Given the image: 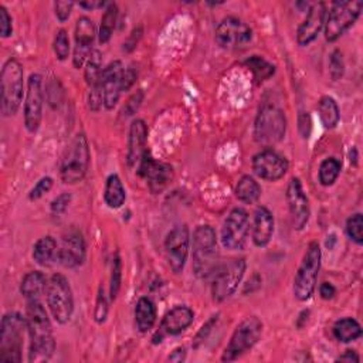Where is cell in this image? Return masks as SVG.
Here are the masks:
<instances>
[{
    "mask_svg": "<svg viewBox=\"0 0 363 363\" xmlns=\"http://www.w3.org/2000/svg\"><path fill=\"white\" fill-rule=\"evenodd\" d=\"M191 246V233L188 225L177 224L168 233L165 239V251L168 257V262L173 272L179 274L184 271L185 264L188 261Z\"/></svg>",
    "mask_w": 363,
    "mask_h": 363,
    "instance_id": "5bb4252c",
    "label": "cell"
},
{
    "mask_svg": "<svg viewBox=\"0 0 363 363\" xmlns=\"http://www.w3.org/2000/svg\"><path fill=\"white\" fill-rule=\"evenodd\" d=\"M298 124H299V132L302 135V138H309L311 133V128H312V121L308 112H301L299 118H298Z\"/></svg>",
    "mask_w": 363,
    "mask_h": 363,
    "instance_id": "bcb514c9",
    "label": "cell"
},
{
    "mask_svg": "<svg viewBox=\"0 0 363 363\" xmlns=\"http://www.w3.org/2000/svg\"><path fill=\"white\" fill-rule=\"evenodd\" d=\"M57 255V242L52 236L41 237L33 247V258L40 265H50Z\"/></svg>",
    "mask_w": 363,
    "mask_h": 363,
    "instance_id": "f1b7e54d",
    "label": "cell"
},
{
    "mask_svg": "<svg viewBox=\"0 0 363 363\" xmlns=\"http://www.w3.org/2000/svg\"><path fill=\"white\" fill-rule=\"evenodd\" d=\"M53 188V179L52 177H43L40 179L36 186L30 191V195H29V199L30 200H38L41 199L45 193H49Z\"/></svg>",
    "mask_w": 363,
    "mask_h": 363,
    "instance_id": "ab89813d",
    "label": "cell"
},
{
    "mask_svg": "<svg viewBox=\"0 0 363 363\" xmlns=\"http://www.w3.org/2000/svg\"><path fill=\"white\" fill-rule=\"evenodd\" d=\"M250 235V217L244 209H235L221 229V243L227 250H243Z\"/></svg>",
    "mask_w": 363,
    "mask_h": 363,
    "instance_id": "4fadbf2b",
    "label": "cell"
},
{
    "mask_svg": "<svg viewBox=\"0 0 363 363\" xmlns=\"http://www.w3.org/2000/svg\"><path fill=\"white\" fill-rule=\"evenodd\" d=\"M247 262L244 258H232L221 262L212 280V295L216 302L232 297L242 283Z\"/></svg>",
    "mask_w": 363,
    "mask_h": 363,
    "instance_id": "ba28073f",
    "label": "cell"
},
{
    "mask_svg": "<svg viewBox=\"0 0 363 363\" xmlns=\"http://www.w3.org/2000/svg\"><path fill=\"white\" fill-rule=\"evenodd\" d=\"M117 20H118V6L115 3H108L105 13L101 19V26H100V33H98L101 44H105L110 41V38L114 33Z\"/></svg>",
    "mask_w": 363,
    "mask_h": 363,
    "instance_id": "836d02e7",
    "label": "cell"
},
{
    "mask_svg": "<svg viewBox=\"0 0 363 363\" xmlns=\"http://www.w3.org/2000/svg\"><path fill=\"white\" fill-rule=\"evenodd\" d=\"M0 33L3 38H8L13 33V23L12 17L5 6H0Z\"/></svg>",
    "mask_w": 363,
    "mask_h": 363,
    "instance_id": "b9f144b4",
    "label": "cell"
},
{
    "mask_svg": "<svg viewBox=\"0 0 363 363\" xmlns=\"http://www.w3.org/2000/svg\"><path fill=\"white\" fill-rule=\"evenodd\" d=\"M107 315H108V302L107 298L104 295V290H100L98 292V298H97V306H96V321L98 324H103L107 320Z\"/></svg>",
    "mask_w": 363,
    "mask_h": 363,
    "instance_id": "7bdbcfd3",
    "label": "cell"
},
{
    "mask_svg": "<svg viewBox=\"0 0 363 363\" xmlns=\"http://www.w3.org/2000/svg\"><path fill=\"white\" fill-rule=\"evenodd\" d=\"M71 203V195L68 193H63L60 196H57L53 203H52V212L53 214L59 216V214H63L67 209H68V205Z\"/></svg>",
    "mask_w": 363,
    "mask_h": 363,
    "instance_id": "ee69618b",
    "label": "cell"
},
{
    "mask_svg": "<svg viewBox=\"0 0 363 363\" xmlns=\"http://www.w3.org/2000/svg\"><path fill=\"white\" fill-rule=\"evenodd\" d=\"M253 40V30L249 24L237 17H225L216 29V41L223 49H244Z\"/></svg>",
    "mask_w": 363,
    "mask_h": 363,
    "instance_id": "7c38bea8",
    "label": "cell"
},
{
    "mask_svg": "<svg viewBox=\"0 0 363 363\" xmlns=\"http://www.w3.org/2000/svg\"><path fill=\"white\" fill-rule=\"evenodd\" d=\"M246 66L249 67V70L253 73L254 78L257 81H267L268 78H271L276 73V67L272 66L271 63H268L265 59L258 57V56H253L246 61Z\"/></svg>",
    "mask_w": 363,
    "mask_h": 363,
    "instance_id": "e575fe53",
    "label": "cell"
},
{
    "mask_svg": "<svg viewBox=\"0 0 363 363\" xmlns=\"http://www.w3.org/2000/svg\"><path fill=\"white\" fill-rule=\"evenodd\" d=\"M136 80V73L133 68H125L124 74H122V93L124 91H128Z\"/></svg>",
    "mask_w": 363,
    "mask_h": 363,
    "instance_id": "7dc6e473",
    "label": "cell"
},
{
    "mask_svg": "<svg viewBox=\"0 0 363 363\" xmlns=\"http://www.w3.org/2000/svg\"><path fill=\"white\" fill-rule=\"evenodd\" d=\"M26 323L30 338V362L49 360L56 349L50 318L38 299L27 302Z\"/></svg>",
    "mask_w": 363,
    "mask_h": 363,
    "instance_id": "6da1fadb",
    "label": "cell"
},
{
    "mask_svg": "<svg viewBox=\"0 0 363 363\" xmlns=\"http://www.w3.org/2000/svg\"><path fill=\"white\" fill-rule=\"evenodd\" d=\"M262 332V323L257 316H249L236 328L232 339L227 345L221 360L233 362L247 353L260 339Z\"/></svg>",
    "mask_w": 363,
    "mask_h": 363,
    "instance_id": "30bf717a",
    "label": "cell"
},
{
    "mask_svg": "<svg viewBox=\"0 0 363 363\" xmlns=\"http://www.w3.org/2000/svg\"><path fill=\"white\" fill-rule=\"evenodd\" d=\"M363 9V2H335L325 19V38L328 41H336L345 31L355 24L360 12Z\"/></svg>",
    "mask_w": 363,
    "mask_h": 363,
    "instance_id": "8fae6325",
    "label": "cell"
},
{
    "mask_svg": "<svg viewBox=\"0 0 363 363\" xmlns=\"http://www.w3.org/2000/svg\"><path fill=\"white\" fill-rule=\"evenodd\" d=\"M43 80L40 74H31L27 81L24 101V125L29 132H36L43 119Z\"/></svg>",
    "mask_w": 363,
    "mask_h": 363,
    "instance_id": "9a60e30c",
    "label": "cell"
},
{
    "mask_svg": "<svg viewBox=\"0 0 363 363\" xmlns=\"http://www.w3.org/2000/svg\"><path fill=\"white\" fill-rule=\"evenodd\" d=\"M156 323V306L155 304L147 298L142 297L140 301L136 302L135 306V324L140 332L147 334L149 332Z\"/></svg>",
    "mask_w": 363,
    "mask_h": 363,
    "instance_id": "484cf974",
    "label": "cell"
},
{
    "mask_svg": "<svg viewBox=\"0 0 363 363\" xmlns=\"http://www.w3.org/2000/svg\"><path fill=\"white\" fill-rule=\"evenodd\" d=\"M125 199H126V193L119 176L110 175L104 191V200L107 206L111 209H119L125 203Z\"/></svg>",
    "mask_w": 363,
    "mask_h": 363,
    "instance_id": "83f0119b",
    "label": "cell"
},
{
    "mask_svg": "<svg viewBox=\"0 0 363 363\" xmlns=\"http://www.w3.org/2000/svg\"><path fill=\"white\" fill-rule=\"evenodd\" d=\"M214 323H217V316H212V320L202 328V331L198 334V336H196V342L199 343V342H203L205 339H206V336H207V334L210 332V328L213 327V324Z\"/></svg>",
    "mask_w": 363,
    "mask_h": 363,
    "instance_id": "f907efd6",
    "label": "cell"
},
{
    "mask_svg": "<svg viewBox=\"0 0 363 363\" xmlns=\"http://www.w3.org/2000/svg\"><path fill=\"white\" fill-rule=\"evenodd\" d=\"M185 357H186V350L184 348H177L172 352V355H169L170 362H184Z\"/></svg>",
    "mask_w": 363,
    "mask_h": 363,
    "instance_id": "f5cc1de1",
    "label": "cell"
},
{
    "mask_svg": "<svg viewBox=\"0 0 363 363\" xmlns=\"http://www.w3.org/2000/svg\"><path fill=\"white\" fill-rule=\"evenodd\" d=\"M341 162L335 158L325 159L320 166V182L324 186H332L341 173Z\"/></svg>",
    "mask_w": 363,
    "mask_h": 363,
    "instance_id": "d590c367",
    "label": "cell"
},
{
    "mask_svg": "<svg viewBox=\"0 0 363 363\" xmlns=\"http://www.w3.org/2000/svg\"><path fill=\"white\" fill-rule=\"evenodd\" d=\"M343 59H342V53L339 50H335L331 54V60H329V73L331 77L334 80H339L343 75Z\"/></svg>",
    "mask_w": 363,
    "mask_h": 363,
    "instance_id": "60d3db41",
    "label": "cell"
},
{
    "mask_svg": "<svg viewBox=\"0 0 363 363\" xmlns=\"http://www.w3.org/2000/svg\"><path fill=\"white\" fill-rule=\"evenodd\" d=\"M288 161L272 149H264L253 158L254 173L268 182H277L288 172Z\"/></svg>",
    "mask_w": 363,
    "mask_h": 363,
    "instance_id": "2e32d148",
    "label": "cell"
},
{
    "mask_svg": "<svg viewBox=\"0 0 363 363\" xmlns=\"http://www.w3.org/2000/svg\"><path fill=\"white\" fill-rule=\"evenodd\" d=\"M75 47L73 56V64L75 68L85 66L88 57L93 53V43L97 36V27L94 22L87 16H82L77 20L75 24Z\"/></svg>",
    "mask_w": 363,
    "mask_h": 363,
    "instance_id": "ac0fdd59",
    "label": "cell"
},
{
    "mask_svg": "<svg viewBox=\"0 0 363 363\" xmlns=\"http://www.w3.org/2000/svg\"><path fill=\"white\" fill-rule=\"evenodd\" d=\"M104 6H108V3L103 2V0H88V2H81L80 8H84L87 10H96L103 9Z\"/></svg>",
    "mask_w": 363,
    "mask_h": 363,
    "instance_id": "c3c4849f",
    "label": "cell"
},
{
    "mask_svg": "<svg viewBox=\"0 0 363 363\" xmlns=\"http://www.w3.org/2000/svg\"><path fill=\"white\" fill-rule=\"evenodd\" d=\"M138 173L148 182L154 193L162 192L173 180V168L165 162H158L147 152L138 163Z\"/></svg>",
    "mask_w": 363,
    "mask_h": 363,
    "instance_id": "e0dca14e",
    "label": "cell"
},
{
    "mask_svg": "<svg viewBox=\"0 0 363 363\" xmlns=\"http://www.w3.org/2000/svg\"><path fill=\"white\" fill-rule=\"evenodd\" d=\"M121 281H122V262L119 254H117L112 261V271H111V286H110L111 301L117 299L118 292L121 290Z\"/></svg>",
    "mask_w": 363,
    "mask_h": 363,
    "instance_id": "74e56055",
    "label": "cell"
},
{
    "mask_svg": "<svg viewBox=\"0 0 363 363\" xmlns=\"http://www.w3.org/2000/svg\"><path fill=\"white\" fill-rule=\"evenodd\" d=\"M56 260L66 268H77L85 260V242L80 233L64 236L60 249H57Z\"/></svg>",
    "mask_w": 363,
    "mask_h": 363,
    "instance_id": "603a6c76",
    "label": "cell"
},
{
    "mask_svg": "<svg viewBox=\"0 0 363 363\" xmlns=\"http://www.w3.org/2000/svg\"><path fill=\"white\" fill-rule=\"evenodd\" d=\"M336 360H339V362H359V356L356 355L355 350H346Z\"/></svg>",
    "mask_w": 363,
    "mask_h": 363,
    "instance_id": "db71d44e",
    "label": "cell"
},
{
    "mask_svg": "<svg viewBox=\"0 0 363 363\" xmlns=\"http://www.w3.org/2000/svg\"><path fill=\"white\" fill-rule=\"evenodd\" d=\"M287 131V119L283 110L274 105H264L254 124V138L262 147H272L283 141Z\"/></svg>",
    "mask_w": 363,
    "mask_h": 363,
    "instance_id": "8992f818",
    "label": "cell"
},
{
    "mask_svg": "<svg viewBox=\"0 0 363 363\" xmlns=\"http://www.w3.org/2000/svg\"><path fill=\"white\" fill-rule=\"evenodd\" d=\"M318 114L327 129H334L339 124V107L332 97H323L318 103Z\"/></svg>",
    "mask_w": 363,
    "mask_h": 363,
    "instance_id": "1f68e13d",
    "label": "cell"
},
{
    "mask_svg": "<svg viewBox=\"0 0 363 363\" xmlns=\"http://www.w3.org/2000/svg\"><path fill=\"white\" fill-rule=\"evenodd\" d=\"M26 331V318L19 312H9L3 316L2 325H0V362H22V348Z\"/></svg>",
    "mask_w": 363,
    "mask_h": 363,
    "instance_id": "277c9868",
    "label": "cell"
},
{
    "mask_svg": "<svg viewBox=\"0 0 363 363\" xmlns=\"http://www.w3.org/2000/svg\"><path fill=\"white\" fill-rule=\"evenodd\" d=\"M103 71H104L103 70V56L98 50H94L87 60L85 71H84V77H85V81L89 88H93L100 84Z\"/></svg>",
    "mask_w": 363,
    "mask_h": 363,
    "instance_id": "d6a6232c",
    "label": "cell"
},
{
    "mask_svg": "<svg viewBox=\"0 0 363 363\" xmlns=\"http://www.w3.org/2000/svg\"><path fill=\"white\" fill-rule=\"evenodd\" d=\"M148 126L144 119H135L129 128L128 138V163L131 166L138 165L147 154Z\"/></svg>",
    "mask_w": 363,
    "mask_h": 363,
    "instance_id": "cb8c5ba5",
    "label": "cell"
},
{
    "mask_svg": "<svg viewBox=\"0 0 363 363\" xmlns=\"http://www.w3.org/2000/svg\"><path fill=\"white\" fill-rule=\"evenodd\" d=\"M125 67L121 61H112L108 64L101 75V89L104 96V107L112 110L122 94V74Z\"/></svg>",
    "mask_w": 363,
    "mask_h": 363,
    "instance_id": "ffe728a7",
    "label": "cell"
},
{
    "mask_svg": "<svg viewBox=\"0 0 363 363\" xmlns=\"http://www.w3.org/2000/svg\"><path fill=\"white\" fill-rule=\"evenodd\" d=\"M47 279L44 277L43 272L40 271H31L24 276L20 284V292L27 299H38L43 292H45V287H47Z\"/></svg>",
    "mask_w": 363,
    "mask_h": 363,
    "instance_id": "4316f807",
    "label": "cell"
},
{
    "mask_svg": "<svg viewBox=\"0 0 363 363\" xmlns=\"http://www.w3.org/2000/svg\"><path fill=\"white\" fill-rule=\"evenodd\" d=\"M321 247L316 242H312L304 254V258L294 279V295L297 299L306 301L312 297L316 288L318 274H320L321 269Z\"/></svg>",
    "mask_w": 363,
    "mask_h": 363,
    "instance_id": "5b68a950",
    "label": "cell"
},
{
    "mask_svg": "<svg viewBox=\"0 0 363 363\" xmlns=\"http://www.w3.org/2000/svg\"><path fill=\"white\" fill-rule=\"evenodd\" d=\"M54 53L60 61H64L70 56V38L66 30H59L54 38Z\"/></svg>",
    "mask_w": 363,
    "mask_h": 363,
    "instance_id": "f35d334b",
    "label": "cell"
},
{
    "mask_svg": "<svg viewBox=\"0 0 363 363\" xmlns=\"http://www.w3.org/2000/svg\"><path fill=\"white\" fill-rule=\"evenodd\" d=\"M287 203H288L294 229L302 230L308 224L311 210H309L308 198L302 189V184L298 177H292L287 186Z\"/></svg>",
    "mask_w": 363,
    "mask_h": 363,
    "instance_id": "d6986e66",
    "label": "cell"
},
{
    "mask_svg": "<svg viewBox=\"0 0 363 363\" xmlns=\"http://www.w3.org/2000/svg\"><path fill=\"white\" fill-rule=\"evenodd\" d=\"M195 320L193 311L186 305H177L172 308L162 320L161 328H159V339L168 335H179L185 332Z\"/></svg>",
    "mask_w": 363,
    "mask_h": 363,
    "instance_id": "7402d4cb",
    "label": "cell"
},
{
    "mask_svg": "<svg viewBox=\"0 0 363 363\" xmlns=\"http://www.w3.org/2000/svg\"><path fill=\"white\" fill-rule=\"evenodd\" d=\"M236 196L243 203H255L261 196V188L258 182L251 176H243L236 186Z\"/></svg>",
    "mask_w": 363,
    "mask_h": 363,
    "instance_id": "4dcf8cb0",
    "label": "cell"
},
{
    "mask_svg": "<svg viewBox=\"0 0 363 363\" xmlns=\"http://www.w3.org/2000/svg\"><path fill=\"white\" fill-rule=\"evenodd\" d=\"M327 19V6L323 2H318L309 6L308 15L305 20L301 23L297 31V41L299 45H308L311 44L318 34L325 26Z\"/></svg>",
    "mask_w": 363,
    "mask_h": 363,
    "instance_id": "44dd1931",
    "label": "cell"
},
{
    "mask_svg": "<svg viewBox=\"0 0 363 363\" xmlns=\"http://www.w3.org/2000/svg\"><path fill=\"white\" fill-rule=\"evenodd\" d=\"M192 247L195 274L202 280H213L221 262L217 247V236L212 225L203 224L196 227Z\"/></svg>",
    "mask_w": 363,
    "mask_h": 363,
    "instance_id": "7a4b0ae2",
    "label": "cell"
},
{
    "mask_svg": "<svg viewBox=\"0 0 363 363\" xmlns=\"http://www.w3.org/2000/svg\"><path fill=\"white\" fill-rule=\"evenodd\" d=\"M335 292H336L335 287H334L332 284H329V283H323L321 287H320V294H321V297H323L324 299H331V298H334Z\"/></svg>",
    "mask_w": 363,
    "mask_h": 363,
    "instance_id": "681fc988",
    "label": "cell"
},
{
    "mask_svg": "<svg viewBox=\"0 0 363 363\" xmlns=\"http://www.w3.org/2000/svg\"><path fill=\"white\" fill-rule=\"evenodd\" d=\"M74 3L73 2H56L54 3V10H56V17L64 23L66 20L70 19L71 12H73Z\"/></svg>",
    "mask_w": 363,
    "mask_h": 363,
    "instance_id": "f6af8a7d",
    "label": "cell"
},
{
    "mask_svg": "<svg viewBox=\"0 0 363 363\" xmlns=\"http://www.w3.org/2000/svg\"><path fill=\"white\" fill-rule=\"evenodd\" d=\"M346 233L352 242L356 244L363 243V217L360 213L353 214L348 218L346 223Z\"/></svg>",
    "mask_w": 363,
    "mask_h": 363,
    "instance_id": "8d00e7d4",
    "label": "cell"
},
{
    "mask_svg": "<svg viewBox=\"0 0 363 363\" xmlns=\"http://www.w3.org/2000/svg\"><path fill=\"white\" fill-rule=\"evenodd\" d=\"M89 165V148L84 133H78L61 163L60 176L66 185H74L81 182L88 170Z\"/></svg>",
    "mask_w": 363,
    "mask_h": 363,
    "instance_id": "9c48e42d",
    "label": "cell"
},
{
    "mask_svg": "<svg viewBox=\"0 0 363 363\" xmlns=\"http://www.w3.org/2000/svg\"><path fill=\"white\" fill-rule=\"evenodd\" d=\"M141 101H142V93H138V94H135L129 101H128V104H126V110L128 108H132V111H131V114H133L136 110L140 108V105H141Z\"/></svg>",
    "mask_w": 363,
    "mask_h": 363,
    "instance_id": "816d5d0a",
    "label": "cell"
},
{
    "mask_svg": "<svg viewBox=\"0 0 363 363\" xmlns=\"http://www.w3.org/2000/svg\"><path fill=\"white\" fill-rule=\"evenodd\" d=\"M24 73L22 64L9 59L0 74V110L3 117H13L23 101Z\"/></svg>",
    "mask_w": 363,
    "mask_h": 363,
    "instance_id": "3957f363",
    "label": "cell"
},
{
    "mask_svg": "<svg viewBox=\"0 0 363 363\" xmlns=\"http://www.w3.org/2000/svg\"><path fill=\"white\" fill-rule=\"evenodd\" d=\"M45 298L54 320L61 325L67 324L74 312V298L68 280L61 274L52 276L45 287Z\"/></svg>",
    "mask_w": 363,
    "mask_h": 363,
    "instance_id": "52a82bcc",
    "label": "cell"
},
{
    "mask_svg": "<svg viewBox=\"0 0 363 363\" xmlns=\"http://www.w3.org/2000/svg\"><path fill=\"white\" fill-rule=\"evenodd\" d=\"M362 327L353 318H342L334 325V336L342 343L353 342L359 339Z\"/></svg>",
    "mask_w": 363,
    "mask_h": 363,
    "instance_id": "f546056e",
    "label": "cell"
},
{
    "mask_svg": "<svg viewBox=\"0 0 363 363\" xmlns=\"http://www.w3.org/2000/svg\"><path fill=\"white\" fill-rule=\"evenodd\" d=\"M272 235H274V217L267 207L261 206L254 212L251 230L253 243L257 247H265L271 242Z\"/></svg>",
    "mask_w": 363,
    "mask_h": 363,
    "instance_id": "d4e9b609",
    "label": "cell"
}]
</instances>
